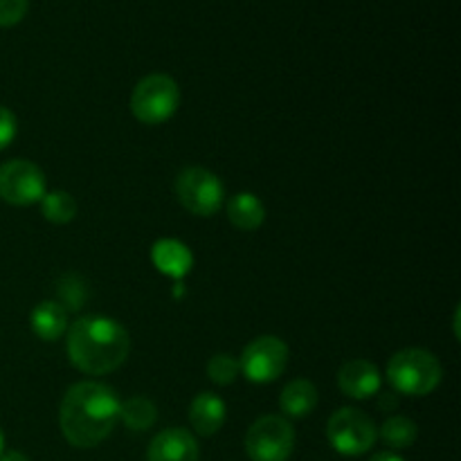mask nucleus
Listing matches in <instances>:
<instances>
[{"instance_id": "obj_14", "label": "nucleus", "mask_w": 461, "mask_h": 461, "mask_svg": "<svg viewBox=\"0 0 461 461\" xmlns=\"http://www.w3.org/2000/svg\"><path fill=\"white\" fill-rule=\"evenodd\" d=\"M318 405V390L306 378H297L284 387L282 396H279V408L286 417L291 419H304Z\"/></svg>"}, {"instance_id": "obj_9", "label": "nucleus", "mask_w": 461, "mask_h": 461, "mask_svg": "<svg viewBox=\"0 0 461 461\" xmlns=\"http://www.w3.org/2000/svg\"><path fill=\"white\" fill-rule=\"evenodd\" d=\"M45 196V176L34 162L9 160L0 167V198L9 205L25 207Z\"/></svg>"}, {"instance_id": "obj_12", "label": "nucleus", "mask_w": 461, "mask_h": 461, "mask_svg": "<svg viewBox=\"0 0 461 461\" xmlns=\"http://www.w3.org/2000/svg\"><path fill=\"white\" fill-rule=\"evenodd\" d=\"M225 417H228V410H225L223 399L212 392H201L189 405V421L201 437L216 435L223 428Z\"/></svg>"}, {"instance_id": "obj_17", "label": "nucleus", "mask_w": 461, "mask_h": 461, "mask_svg": "<svg viewBox=\"0 0 461 461\" xmlns=\"http://www.w3.org/2000/svg\"><path fill=\"white\" fill-rule=\"evenodd\" d=\"M120 419L124 421V426L133 432H144L156 423L158 410L144 396H133V399L124 401L120 405Z\"/></svg>"}, {"instance_id": "obj_10", "label": "nucleus", "mask_w": 461, "mask_h": 461, "mask_svg": "<svg viewBox=\"0 0 461 461\" xmlns=\"http://www.w3.org/2000/svg\"><path fill=\"white\" fill-rule=\"evenodd\" d=\"M198 457L201 450L196 437L185 428H167L158 432L147 453V461H198Z\"/></svg>"}, {"instance_id": "obj_23", "label": "nucleus", "mask_w": 461, "mask_h": 461, "mask_svg": "<svg viewBox=\"0 0 461 461\" xmlns=\"http://www.w3.org/2000/svg\"><path fill=\"white\" fill-rule=\"evenodd\" d=\"M16 133H18L16 115H14L9 108L0 106V151H3V149H7L9 144L14 142Z\"/></svg>"}, {"instance_id": "obj_15", "label": "nucleus", "mask_w": 461, "mask_h": 461, "mask_svg": "<svg viewBox=\"0 0 461 461\" xmlns=\"http://www.w3.org/2000/svg\"><path fill=\"white\" fill-rule=\"evenodd\" d=\"M30 324L41 340H59L68 329V311L59 302H41L32 311Z\"/></svg>"}, {"instance_id": "obj_16", "label": "nucleus", "mask_w": 461, "mask_h": 461, "mask_svg": "<svg viewBox=\"0 0 461 461\" xmlns=\"http://www.w3.org/2000/svg\"><path fill=\"white\" fill-rule=\"evenodd\" d=\"M228 219L234 228L243 230V232H252L259 228L266 219V207L255 194L241 192L237 196L230 198L228 203Z\"/></svg>"}, {"instance_id": "obj_11", "label": "nucleus", "mask_w": 461, "mask_h": 461, "mask_svg": "<svg viewBox=\"0 0 461 461\" xmlns=\"http://www.w3.org/2000/svg\"><path fill=\"white\" fill-rule=\"evenodd\" d=\"M338 385L349 399L365 401L381 392V374L369 360H349L338 374Z\"/></svg>"}, {"instance_id": "obj_2", "label": "nucleus", "mask_w": 461, "mask_h": 461, "mask_svg": "<svg viewBox=\"0 0 461 461\" xmlns=\"http://www.w3.org/2000/svg\"><path fill=\"white\" fill-rule=\"evenodd\" d=\"M131 351L129 331L117 320L86 315L68 331V356L79 372L104 376L124 365Z\"/></svg>"}, {"instance_id": "obj_26", "label": "nucleus", "mask_w": 461, "mask_h": 461, "mask_svg": "<svg viewBox=\"0 0 461 461\" xmlns=\"http://www.w3.org/2000/svg\"><path fill=\"white\" fill-rule=\"evenodd\" d=\"M372 461H405V459L401 457V455H396V453H390V450H385V453H378V455H374Z\"/></svg>"}, {"instance_id": "obj_24", "label": "nucleus", "mask_w": 461, "mask_h": 461, "mask_svg": "<svg viewBox=\"0 0 461 461\" xmlns=\"http://www.w3.org/2000/svg\"><path fill=\"white\" fill-rule=\"evenodd\" d=\"M381 410H394L396 405H399V396L396 394H383V399H381Z\"/></svg>"}, {"instance_id": "obj_1", "label": "nucleus", "mask_w": 461, "mask_h": 461, "mask_svg": "<svg viewBox=\"0 0 461 461\" xmlns=\"http://www.w3.org/2000/svg\"><path fill=\"white\" fill-rule=\"evenodd\" d=\"M115 390L104 383L84 381L66 392L59 410V426L68 444L75 448H95L111 437L120 421Z\"/></svg>"}, {"instance_id": "obj_18", "label": "nucleus", "mask_w": 461, "mask_h": 461, "mask_svg": "<svg viewBox=\"0 0 461 461\" xmlns=\"http://www.w3.org/2000/svg\"><path fill=\"white\" fill-rule=\"evenodd\" d=\"M378 435H381L383 444H385L387 448L403 450V448H410V446L417 441L419 428L412 419L396 414V417H390L385 423H383Z\"/></svg>"}, {"instance_id": "obj_20", "label": "nucleus", "mask_w": 461, "mask_h": 461, "mask_svg": "<svg viewBox=\"0 0 461 461\" xmlns=\"http://www.w3.org/2000/svg\"><path fill=\"white\" fill-rule=\"evenodd\" d=\"M239 374H241L239 360L230 354H216L214 358L207 363V376H210V381H214L216 385H230V383L237 381Z\"/></svg>"}, {"instance_id": "obj_13", "label": "nucleus", "mask_w": 461, "mask_h": 461, "mask_svg": "<svg viewBox=\"0 0 461 461\" xmlns=\"http://www.w3.org/2000/svg\"><path fill=\"white\" fill-rule=\"evenodd\" d=\"M151 259L160 273L176 279L185 277L194 266V257L192 252L187 250V246H183L180 241H171V239L158 241L156 246H153Z\"/></svg>"}, {"instance_id": "obj_4", "label": "nucleus", "mask_w": 461, "mask_h": 461, "mask_svg": "<svg viewBox=\"0 0 461 461\" xmlns=\"http://www.w3.org/2000/svg\"><path fill=\"white\" fill-rule=\"evenodd\" d=\"M180 104V90L171 77L149 75L140 81L131 95V113L142 124L156 126L169 120Z\"/></svg>"}, {"instance_id": "obj_7", "label": "nucleus", "mask_w": 461, "mask_h": 461, "mask_svg": "<svg viewBox=\"0 0 461 461\" xmlns=\"http://www.w3.org/2000/svg\"><path fill=\"white\" fill-rule=\"evenodd\" d=\"M176 196L192 214L212 216L223 207L225 189L216 174L203 167H189L176 178Z\"/></svg>"}, {"instance_id": "obj_3", "label": "nucleus", "mask_w": 461, "mask_h": 461, "mask_svg": "<svg viewBox=\"0 0 461 461\" xmlns=\"http://www.w3.org/2000/svg\"><path fill=\"white\" fill-rule=\"evenodd\" d=\"M387 378L401 394L426 396L439 387L444 369L435 354L426 349H403L392 356Z\"/></svg>"}, {"instance_id": "obj_5", "label": "nucleus", "mask_w": 461, "mask_h": 461, "mask_svg": "<svg viewBox=\"0 0 461 461\" xmlns=\"http://www.w3.org/2000/svg\"><path fill=\"white\" fill-rule=\"evenodd\" d=\"M327 437L336 453L345 457H358L372 450L378 439V430L363 410L342 408L329 419Z\"/></svg>"}, {"instance_id": "obj_21", "label": "nucleus", "mask_w": 461, "mask_h": 461, "mask_svg": "<svg viewBox=\"0 0 461 461\" xmlns=\"http://www.w3.org/2000/svg\"><path fill=\"white\" fill-rule=\"evenodd\" d=\"M57 291H59V304H61L66 311L79 309V306L88 300V288H86V284L81 282L79 277H72V275H68V277L59 284Z\"/></svg>"}, {"instance_id": "obj_22", "label": "nucleus", "mask_w": 461, "mask_h": 461, "mask_svg": "<svg viewBox=\"0 0 461 461\" xmlns=\"http://www.w3.org/2000/svg\"><path fill=\"white\" fill-rule=\"evenodd\" d=\"M30 0H0V27H12L25 18Z\"/></svg>"}, {"instance_id": "obj_19", "label": "nucleus", "mask_w": 461, "mask_h": 461, "mask_svg": "<svg viewBox=\"0 0 461 461\" xmlns=\"http://www.w3.org/2000/svg\"><path fill=\"white\" fill-rule=\"evenodd\" d=\"M41 212L50 223L66 225L77 216V201L68 192H45L41 198Z\"/></svg>"}, {"instance_id": "obj_27", "label": "nucleus", "mask_w": 461, "mask_h": 461, "mask_svg": "<svg viewBox=\"0 0 461 461\" xmlns=\"http://www.w3.org/2000/svg\"><path fill=\"white\" fill-rule=\"evenodd\" d=\"M5 453V435H3V430H0V455Z\"/></svg>"}, {"instance_id": "obj_6", "label": "nucleus", "mask_w": 461, "mask_h": 461, "mask_svg": "<svg viewBox=\"0 0 461 461\" xmlns=\"http://www.w3.org/2000/svg\"><path fill=\"white\" fill-rule=\"evenodd\" d=\"M295 450V430L279 414L257 419L246 435V453L250 461H288Z\"/></svg>"}, {"instance_id": "obj_25", "label": "nucleus", "mask_w": 461, "mask_h": 461, "mask_svg": "<svg viewBox=\"0 0 461 461\" xmlns=\"http://www.w3.org/2000/svg\"><path fill=\"white\" fill-rule=\"evenodd\" d=\"M0 461H30V457L23 453H18V450H7V453L0 455Z\"/></svg>"}, {"instance_id": "obj_8", "label": "nucleus", "mask_w": 461, "mask_h": 461, "mask_svg": "<svg viewBox=\"0 0 461 461\" xmlns=\"http://www.w3.org/2000/svg\"><path fill=\"white\" fill-rule=\"evenodd\" d=\"M288 363V347L286 342L279 340L277 336H261L255 338L250 345L243 349L239 369L248 381L264 385V383L277 381L284 374Z\"/></svg>"}]
</instances>
